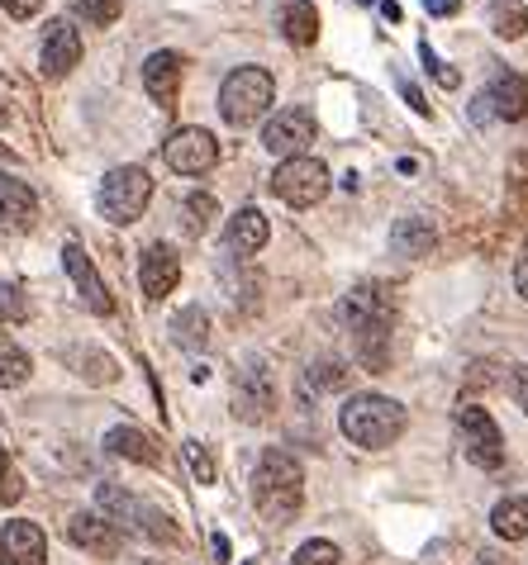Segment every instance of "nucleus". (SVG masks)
Returning <instances> with one entry per match:
<instances>
[{
  "mask_svg": "<svg viewBox=\"0 0 528 565\" xmlns=\"http://www.w3.org/2000/svg\"><path fill=\"white\" fill-rule=\"evenodd\" d=\"M291 565H338V546L334 542H305Z\"/></svg>",
  "mask_w": 528,
  "mask_h": 565,
  "instance_id": "32",
  "label": "nucleus"
},
{
  "mask_svg": "<svg viewBox=\"0 0 528 565\" xmlns=\"http://www.w3.org/2000/svg\"><path fill=\"white\" fill-rule=\"evenodd\" d=\"M186 457H191V470H196L200 484H214V457H210L205 443H186Z\"/></svg>",
  "mask_w": 528,
  "mask_h": 565,
  "instance_id": "33",
  "label": "nucleus"
},
{
  "mask_svg": "<svg viewBox=\"0 0 528 565\" xmlns=\"http://www.w3.org/2000/svg\"><path fill=\"white\" fill-rule=\"evenodd\" d=\"M181 53H152L148 62H144V90L152 100H158L162 109H172L177 105V96H181Z\"/></svg>",
  "mask_w": 528,
  "mask_h": 565,
  "instance_id": "18",
  "label": "nucleus"
},
{
  "mask_svg": "<svg viewBox=\"0 0 528 565\" xmlns=\"http://www.w3.org/2000/svg\"><path fill=\"white\" fill-rule=\"evenodd\" d=\"M309 385H315V390H344L348 371L338 366V361H319V366H309Z\"/></svg>",
  "mask_w": 528,
  "mask_h": 565,
  "instance_id": "31",
  "label": "nucleus"
},
{
  "mask_svg": "<svg viewBox=\"0 0 528 565\" xmlns=\"http://www.w3.org/2000/svg\"><path fill=\"white\" fill-rule=\"evenodd\" d=\"M338 423H344V437L357 447H367V451H381V447H391L405 437V409H400L395 399H386V395H352L344 404V414H338Z\"/></svg>",
  "mask_w": 528,
  "mask_h": 565,
  "instance_id": "3",
  "label": "nucleus"
},
{
  "mask_svg": "<svg viewBox=\"0 0 528 565\" xmlns=\"http://www.w3.org/2000/svg\"><path fill=\"white\" fill-rule=\"evenodd\" d=\"M29 371H34V361H29V352L20 348V342H10L6 333H0V390H14L29 381Z\"/></svg>",
  "mask_w": 528,
  "mask_h": 565,
  "instance_id": "25",
  "label": "nucleus"
},
{
  "mask_svg": "<svg viewBox=\"0 0 528 565\" xmlns=\"http://www.w3.org/2000/svg\"><path fill=\"white\" fill-rule=\"evenodd\" d=\"M515 286H519V295L528 300V243L519 247V262H515Z\"/></svg>",
  "mask_w": 528,
  "mask_h": 565,
  "instance_id": "37",
  "label": "nucleus"
},
{
  "mask_svg": "<svg viewBox=\"0 0 528 565\" xmlns=\"http://www.w3.org/2000/svg\"><path fill=\"white\" fill-rule=\"evenodd\" d=\"M247 565H257V561H247Z\"/></svg>",
  "mask_w": 528,
  "mask_h": 565,
  "instance_id": "46",
  "label": "nucleus"
},
{
  "mask_svg": "<svg viewBox=\"0 0 528 565\" xmlns=\"http://www.w3.org/2000/svg\"><path fill=\"white\" fill-rule=\"evenodd\" d=\"M472 385H490V366H486V361H481V366H476V375H472Z\"/></svg>",
  "mask_w": 528,
  "mask_h": 565,
  "instance_id": "42",
  "label": "nucleus"
},
{
  "mask_svg": "<svg viewBox=\"0 0 528 565\" xmlns=\"http://www.w3.org/2000/svg\"><path fill=\"white\" fill-rule=\"evenodd\" d=\"M76 62H82V34L67 20H53L49 34H43V53H39L43 76H67Z\"/></svg>",
  "mask_w": 528,
  "mask_h": 565,
  "instance_id": "15",
  "label": "nucleus"
},
{
  "mask_svg": "<svg viewBox=\"0 0 528 565\" xmlns=\"http://www.w3.org/2000/svg\"><path fill=\"white\" fill-rule=\"evenodd\" d=\"M453 418H457L462 443H467V461L481 466V470H500L505 466V437H500V428H495V418L486 409H476V404H467V399H462V409Z\"/></svg>",
  "mask_w": 528,
  "mask_h": 565,
  "instance_id": "8",
  "label": "nucleus"
},
{
  "mask_svg": "<svg viewBox=\"0 0 528 565\" xmlns=\"http://www.w3.org/2000/svg\"><path fill=\"white\" fill-rule=\"evenodd\" d=\"M381 14H386V20H391V24H400V14H405V10H400L395 0H381Z\"/></svg>",
  "mask_w": 528,
  "mask_h": 565,
  "instance_id": "39",
  "label": "nucleus"
},
{
  "mask_svg": "<svg viewBox=\"0 0 528 565\" xmlns=\"http://www.w3.org/2000/svg\"><path fill=\"white\" fill-rule=\"evenodd\" d=\"M276 409V385H272V371L262 366V361H253L247 371H239L234 381V414L243 423H262Z\"/></svg>",
  "mask_w": 528,
  "mask_h": 565,
  "instance_id": "11",
  "label": "nucleus"
},
{
  "mask_svg": "<svg viewBox=\"0 0 528 565\" xmlns=\"http://www.w3.org/2000/svg\"><path fill=\"white\" fill-rule=\"evenodd\" d=\"M105 447L115 451V457H124V461H138V466H158L162 461V447H158V437L152 433H144V428H110L105 433Z\"/></svg>",
  "mask_w": 528,
  "mask_h": 565,
  "instance_id": "21",
  "label": "nucleus"
},
{
  "mask_svg": "<svg viewBox=\"0 0 528 565\" xmlns=\"http://www.w3.org/2000/svg\"><path fill=\"white\" fill-rule=\"evenodd\" d=\"M315 143V119L305 115V109H282L276 119H267V129H262V148L272 157H305V148Z\"/></svg>",
  "mask_w": 528,
  "mask_h": 565,
  "instance_id": "10",
  "label": "nucleus"
},
{
  "mask_svg": "<svg viewBox=\"0 0 528 565\" xmlns=\"http://www.w3.org/2000/svg\"><path fill=\"white\" fill-rule=\"evenodd\" d=\"M101 509L110 513V523H129V527H138V532H148L152 542H177L181 532L172 527V518H167L162 509H152V504H144V499H134V494H124L119 484H101Z\"/></svg>",
  "mask_w": 528,
  "mask_h": 565,
  "instance_id": "7",
  "label": "nucleus"
},
{
  "mask_svg": "<svg viewBox=\"0 0 528 565\" xmlns=\"http://www.w3.org/2000/svg\"><path fill=\"white\" fill-rule=\"evenodd\" d=\"M229 247H234L239 257H253V253H262V247H267V238H272V224H267V214L262 210H239L234 218H229Z\"/></svg>",
  "mask_w": 528,
  "mask_h": 565,
  "instance_id": "20",
  "label": "nucleus"
},
{
  "mask_svg": "<svg viewBox=\"0 0 528 565\" xmlns=\"http://www.w3.org/2000/svg\"><path fill=\"white\" fill-rule=\"evenodd\" d=\"M6 119H10V109H6V105H0V124H6Z\"/></svg>",
  "mask_w": 528,
  "mask_h": 565,
  "instance_id": "43",
  "label": "nucleus"
},
{
  "mask_svg": "<svg viewBox=\"0 0 528 565\" xmlns=\"http://www.w3.org/2000/svg\"><path fill=\"white\" fill-rule=\"evenodd\" d=\"M429 247H433L429 218H400V224L391 228V253L395 257H429Z\"/></svg>",
  "mask_w": 528,
  "mask_h": 565,
  "instance_id": "22",
  "label": "nucleus"
},
{
  "mask_svg": "<svg viewBox=\"0 0 528 565\" xmlns=\"http://www.w3.org/2000/svg\"><path fill=\"white\" fill-rule=\"evenodd\" d=\"M0 6H6L14 20H29V14H39V10H43V0H0Z\"/></svg>",
  "mask_w": 528,
  "mask_h": 565,
  "instance_id": "36",
  "label": "nucleus"
},
{
  "mask_svg": "<svg viewBox=\"0 0 528 565\" xmlns=\"http://www.w3.org/2000/svg\"><path fill=\"white\" fill-rule=\"evenodd\" d=\"M344 323L352 328V342H357V361L367 371H386L391 361V323H395V305L377 280L357 286L348 300H344Z\"/></svg>",
  "mask_w": 528,
  "mask_h": 565,
  "instance_id": "1",
  "label": "nucleus"
},
{
  "mask_svg": "<svg viewBox=\"0 0 528 565\" xmlns=\"http://www.w3.org/2000/svg\"><path fill=\"white\" fill-rule=\"evenodd\" d=\"M119 14H124V0H76V20H86V24H96V29L115 24Z\"/></svg>",
  "mask_w": 528,
  "mask_h": 565,
  "instance_id": "29",
  "label": "nucleus"
},
{
  "mask_svg": "<svg viewBox=\"0 0 528 565\" xmlns=\"http://www.w3.org/2000/svg\"><path fill=\"white\" fill-rule=\"evenodd\" d=\"M20 494H24V484H20V476H14V466H10V457H6V447H0V504H14Z\"/></svg>",
  "mask_w": 528,
  "mask_h": 565,
  "instance_id": "34",
  "label": "nucleus"
},
{
  "mask_svg": "<svg viewBox=\"0 0 528 565\" xmlns=\"http://www.w3.org/2000/svg\"><path fill=\"white\" fill-rule=\"evenodd\" d=\"M253 504L267 523L286 527L305 504V470L291 451H262V461L253 470Z\"/></svg>",
  "mask_w": 528,
  "mask_h": 565,
  "instance_id": "2",
  "label": "nucleus"
},
{
  "mask_svg": "<svg viewBox=\"0 0 528 565\" xmlns=\"http://www.w3.org/2000/svg\"><path fill=\"white\" fill-rule=\"evenodd\" d=\"M272 195L286 200L291 210H309L329 195V167L319 157H286L282 167L272 171Z\"/></svg>",
  "mask_w": 528,
  "mask_h": 565,
  "instance_id": "6",
  "label": "nucleus"
},
{
  "mask_svg": "<svg viewBox=\"0 0 528 565\" xmlns=\"http://www.w3.org/2000/svg\"><path fill=\"white\" fill-rule=\"evenodd\" d=\"M490 29L500 39H524L528 34V10L524 0H495L490 6Z\"/></svg>",
  "mask_w": 528,
  "mask_h": 565,
  "instance_id": "26",
  "label": "nucleus"
},
{
  "mask_svg": "<svg viewBox=\"0 0 528 565\" xmlns=\"http://www.w3.org/2000/svg\"><path fill=\"white\" fill-rule=\"evenodd\" d=\"M481 100H486L495 115L509 119V124L524 119V115H528V76H519V72H500Z\"/></svg>",
  "mask_w": 528,
  "mask_h": 565,
  "instance_id": "19",
  "label": "nucleus"
},
{
  "mask_svg": "<svg viewBox=\"0 0 528 565\" xmlns=\"http://www.w3.org/2000/svg\"><path fill=\"white\" fill-rule=\"evenodd\" d=\"M490 527L500 532L505 542H524V537H528V499H519V494L500 499V504H495V513H490Z\"/></svg>",
  "mask_w": 528,
  "mask_h": 565,
  "instance_id": "23",
  "label": "nucleus"
},
{
  "mask_svg": "<svg viewBox=\"0 0 528 565\" xmlns=\"http://www.w3.org/2000/svg\"><path fill=\"white\" fill-rule=\"evenodd\" d=\"M357 6H377V0H357Z\"/></svg>",
  "mask_w": 528,
  "mask_h": 565,
  "instance_id": "44",
  "label": "nucleus"
},
{
  "mask_svg": "<svg viewBox=\"0 0 528 565\" xmlns=\"http://www.w3.org/2000/svg\"><path fill=\"white\" fill-rule=\"evenodd\" d=\"M272 100H276V82L267 67H239V72H229L220 86V115L234 124V129L257 124L272 109Z\"/></svg>",
  "mask_w": 528,
  "mask_h": 565,
  "instance_id": "4",
  "label": "nucleus"
},
{
  "mask_svg": "<svg viewBox=\"0 0 528 565\" xmlns=\"http://www.w3.org/2000/svg\"><path fill=\"white\" fill-rule=\"evenodd\" d=\"M181 214H186V233H210V224L220 218V200L214 195H205V191H196V195H186V205H181Z\"/></svg>",
  "mask_w": 528,
  "mask_h": 565,
  "instance_id": "27",
  "label": "nucleus"
},
{
  "mask_svg": "<svg viewBox=\"0 0 528 565\" xmlns=\"http://www.w3.org/2000/svg\"><path fill=\"white\" fill-rule=\"evenodd\" d=\"M282 24H286V39L295 43V49H309V43L319 39V20H315V6H309V0H295V6H286Z\"/></svg>",
  "mask_w": 528,
  "mask_h": 565,
  "instance_id": "24",
  "label": "nucleus"
},
{
  "mask_svg": "<svg viewBox=\"0 0 528 565\" xmlns=\"http://www.w3.org/2000/svg\"><path fill=\"white\" fill-rule=\"evenodd\" d=\"M0 157H6V148H0Z\"/></svg>",
  "mask_w": 528,
  "mask_h": 565,
  "instance_id": "45",
  "label": "nucleus"
},
{
  "mask_svg": "<svg viewBox=\"0 0 528 565\" xmlns=\"http://www.w3.org/2000/svg\"><path fill=\"white\" fill-rule=\"evenodd\" d=\"M0 565H49V542H43L39 523H6L0 532Z\"/></svg>",
  "mask_w": 528,
  "mask_h": 565,
  "instance_id": "14",
  "label": "nucleus"
},
{
  "mask_svg": "<svg viewBox=\"0 0 528 565\" xmlns=\"http://www.w3.org/2000/svg\"><path fill=\"white\" fill-rule=\"evenodd\" d=\"M429 14H457V0H424Z\"/></svg>",
  "mask_w": 528,
  "mask_h": 565,
  "instance_id": "38",
  "label": "nucleus"
},
{
  "mask_svg": "<svg viewBox=\"0 0 528 565\" xmlns=\"http://www.w3.org/2000/svg\"><path fill=\"white\" fill-rule=\"evenodd\" d=\"M172 333H177V342L181 348H191V352H200L210 342V319L200 309H181L177 319H172Z\"/></svg>",
  "mask_w": 528,
  "mask_h": 565,
  "instance_id": "28",
  "label": "nucleus"
},
{
  "mask_svg": "<svg viewBox=\"0 0 528 565\" xmlns=\"http://www.w3.org/2000/svg\"><path fill=\"white\" fill-rule=\"evenodd\" d=\"M405 100L419 109V115H424V109H429V105H424V96H419V86H405Z\"/></svg>",
  "mask_w": 528,
  "mask_h": 565,
  "instance_id": "41",
  "label": "nucleus"
},
{
  "mask_svg": "<svg viewBox=\"0 0 528 565\" xmlns=\"http://www.w3.org/2000/svg\"><path fill=\"white\" fill-rule=\"evenodd\" d=\"M24 319H29V295H24V286L6 280V286H0V323H24Z\"/></svg>",
  "mask_w": 528,
  "mask_h": 565,
  "instance_id": "30",
  "label": "nucleus"
},
{
  "mask_svg": "<svg viewBox=\"0 0 528 565\" xmlns=\"http://www.w3.org/2000/svg\"><path fill=\"white\" fill-rule=\"evenodd\" d=\"M62 266H67L72 286H76V295H82V305H86L91 313H115L110 290H105V280H101V271H96V262L86 257V247H82V243H67V247H62Z\"/></svg>",
  "mask_w": 528,
  "mask_h": 565,
  "instance_id": "12",
  "label": "nucleus"
},
{
  "mask_svg": "<svg viewBox=\"0 0 528 565\" xmlns=\"http://www.w3.org/2000/svg\"><path fill=\"white\" fill-rule=\"evenodd\" d=\"M433 72H439V82H443V86H457V82H462V76H457L453 67H443V62H439V67H433Z\"/></svg>",
  "mask_w": 528,
  "mask_h": 565,
  "instance_id": "40",
  "label": "nucleus"
},
{
  "mask_svg": "<svg viewBox=\"0 0 528 565\" xmlns=\"http://www.w3.org/2000/svg\"><path fill=\"white\" fill-rule=\"evenodd\" d=\"M152 200V177L144 167H115L110 177L101 181V214L110 218V224H134V218H144Z\"/></svg>",
  "mask_w": 528,
  "mask_h": 565,
  "instance_id": "5",
  "label": "nucleus"
},
{
  "mask_svg": "<svg viewBox=\"0 0 528 565\" xmlns=\"http://www.w3.org/2000/svg\"><path fill=\"white\" fill-rule=\"evenodd\" d=\"M162 157L172 171H181V177H205V171L220 162V143H214L210 129H177L167 138Z\"/></svg>",
  "mask_w": 528,
  "mask_h": 565,
  "instance_id": "9",
  "label": "nucleus"
},
{
  "mask_svg": "<svg viewBox=\"0 0 528 565\" xmlns=\"http://www.w3.org/2000/svg\"><path fill=\"white\" fill-rule=\"evenodd\" d=\"M67 542L72 546H82V552L91 556H119V527L110 523V518H101V513H76L72 523H67Z\"/></svg>",
  "mask_w": 528,
  "mask_h": 565,
  "instance_id": "16",
  "label": "nucleus"
},
{
  "mask_svg": "<svg viewBox=\"0 0 528 565\" xmlns=\"http://www.w3.org/2000/svg\"><path fill=\"white\" fill-rule=\"evenodd\" d=\"M509 395H515V404L528 414V366H515V371H509Z\"/></svg>",
  "mask_w": 528,
  "mask_h": 565,
  "instance_id": "35",
  "label": "nucleus"
},
{
  "mask_svg": "<svg viewBox=\"0 0 528 565\" xmlns=\"http://www.w3.org/2000/svg\"><path fill=\"white\" fill-rule=\"evenodd\" d=\"M181 280V257L172 253L167 243H152L144 262H138V286H144L148 300H162V295H172Z\"/></svg>",
  "mask_w": 528,
  "mask_h": 565,
  "instance_id": "13",
  "label": "nucleus"
},
{
  "mask_svg": "<svg viewBox=\"0 0 528 565\" xmlns=\"http://www.w3.org/2000/svg\"><path fill=\"white\" fill-rule=\"evenodd\" d=\"M34 218H39V195L29 191V181L0 177V228L24 233V228H34Z\"/></svg>",
  "mask_w": 528,
  "mask_h": 565,
  "instance_id": "17",
  "label": "nucleus"
}]
</instances>
